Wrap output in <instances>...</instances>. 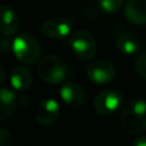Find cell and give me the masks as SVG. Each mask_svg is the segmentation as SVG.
<instances>
[{"label":"cell","mask_w":146,"mask_h":146,"mask_svg":"<svg viewBox=\"0 0 146 146\" xmlns=\"http://www.w3.org/2000/svg\"><path fill=\"white\" fill-rule=\"evenodd\" d=\"M87 76L96 84H106L114 79L115 67L108 60L97 59L87 67Z\"/></svg>","instance_id":"obj_6"},{"label":"cell","mask_w":146,"mask_h":146,"mask_svg":"<svg viewBox=\"0 0 146 146\" xmlns=\"http://www.w3.org/2000/svg\"><path fill=\"white\" fill-rule=\"evenodd\" d=\"M131 146H146V136H141V137H137L133 141Z\"/></svg>","instance_id":"obj_18"},{"label":"cell","mask_w":146,"mask_h":146,"mask_svg":"<svg viewBox=\"0 0 146 146\" xmlns=\"http://www.w3.org/2000/svg\"><path fill=\"white\" fill-rule=\"evenodd\" d=\"M14 139L11 132L5 128L0 127V146H13Z\"/></svg>","instance_id":"obj_17"},{"label":"cell","mask_w":146,"mask_h":146,"mask_svg":"<svg viewBox=\"0 0 146 146\" xmlns=\"http://www.w3.org/2000/svg\"><path fill=\"white\" fill-rule=\"evenodd\" d=\"M9 80H10V84L14 90L25 91L31 87L33 76H32L31 71L26 66L19 65V66H16L11 71Z\"/></svg>","instance_id":"obj_12"},{"label":"cell","mask_w":146,"mask_h":146,"mask_svg":"<svg viewBox=\"0 0 146 146\" xmlns=\"http://www.w3.org/2000/svg\"><path fill=\"white\" fill-rule=\"evenodd\" d=\"M124 16L132 24H146V0H128L124 5Z\"/></svg>","instance_id":"obj_11"},{"label":"cell","mask_w":146,"mask_h":146,"mask_svg":"<svg viewBox=\"0 0 146 146\" xmlns=\"http://www.w3.org/2000/svg\"><path fill=\"white\" fill-rule=\"evenodd\" d=\"M59 96L64 103L72 107H80L86 102V92L76 82H66L60 87Z\"/></svg>","instance_id":"obj_10"},{"label":"cell","mask_w":146,"mask_h":146,"mask_svg":"<svg viewBox=\"0 0 146 146\" xmlns=\"http://www.w3.org/2000/svg\"><path fill=\"white\" fill-rule=\"evenodd\" d=\"M98 2L100 8L107 14L116 13L123 5V0H98Z\"/></svg>","instance_id":"obj_15"},{"label":"cell","mask_w":146,"mask_h":146,"mask_svg":"<svg viewBox=\"0 0 146 146\" xmlns=\"http://www.w3.org/2000/svg\"><path fill=\"white\" fill-rule=\"evenodd\" d=\"M117 48L120 52L125 56L136 55L140 49L139 40L132 34H123L117 40Z\"/></svg>","instance_id":"obj_14"},{"label":"cell","mask_w":146,"mask_h":146,"mask_svg":"<svg viewBox=\"0 0 146 146\" xmlns=\"http://www.w3.org/2000/svg\"><path fill=\"white\" fill-rule=\"evenodd\" d=\"M11 49L15 57L23 64L33 65L35 63H39L40 60V44L38 40L29 33H22L17 35L13 40Z\"/></svg>","instance_id":"obj_3"},{"label":"cell","mask_w":146,"mask_h":146,"mask_svg":"<svg viewBox=\"0 0 146 146\" xmlns=\"http://www.w3.org/2000/svg\"><path fill=\"white\" fill-rule=\"evenodd\" d=\"M5 78H6V71H5V68H3V66L0 64V84L3 82V80H5Z\"/></svg>","instance_id":"obj_20"},{"label":"cell","mask_w":146,"mask_h":146,"mask_svg":"<svg viewBox=\"0 0 146 146\" xmlns=\"http://www.w3.org/2000/svg\"><path fill=\"white\" fill-rule=\"evenodd\" d=\"M135 68L138 75L146 79V52H143L137 57L135 62Z\"/></svg>","instance_id":"obj_16"},{"label":"cell","mask_w":146,"mask_h":146,"mask_svg":"<svg viewBox=\"0 0 146 146\" xmlns=\"http://www.w3.org/2000/svg\"><path fill=\"white\" fill-rule=\"evenodd\" d=\"M23 102L25 103V106L30 105V97H27V96H19L18 97V104L23 106Z\"/></svg>","instance_id":"obj_19"},{"label":"cell","mask_w":146,"mask_h":146,"mask_svg":"<svg viewBox=\"0 0 146 146\" xmlns=\"http://www.w3.org/2000/svg\"><path fill=\"white\" fill-rule=\"evenodd\" d=\"M19 29V16L16 10L3 5L0 7V33L5 36H13Z\"/></svg>","instance_id":"obj_9"},{"label":"cell","mask_w":146,"mask_h":146,"mask_svg":"<svg viewBox=\"0 0 146 146\" xmlns=\"http://www.w3.org/2000/svg\"><path fill=\"white\" fill-rule=\"evenodd\" d=\"M73 22L66 17H54L44 21L41 25L43 35L51 39H63L71 34Z\"/></svg>","instance_id":"obj_7"},{"label":"cell","mask_w":146,"mask_h":146,"mask_svg":"<svg viewBox=\"0 0 146 146\" xmlns=\"http://www.w3.org/2000/svg\"><path fill=\"white\" fill-rule=\"evenodd\" d=\"M71 48L74 55L83 62L92 59L97 52V43L94 35L87 30H78L71 35Z\"/></svg>","instance_id":"obj_4"},{"label":"cell","mask_w":146,"mask_h":146,"mask_svg":"<svg viewBox=\"0 0 146 146\" xmlns=\"http://www.w3.org/2000/svg\"><path fill=\"white\" fill-rule=\"evenodd\" d=\"M124 97L119 90H103L94 99V110L97 114L107 116L116 112L123 105Z\"/></svg>","instance_id":"obj_5"},{"label":"cell","mask_w":146,"mask_h":146,"mask_svg":"<svg viewBox=\"0 0 146 146\" xmlns=\"http://www.w3.org/2000/svg\"><path fill=\"white\" fill-rule=\"evenodd\" d=\"M36 71L40 79L49 84H58L68 75L66 63L57 55H48L40 59Z\"/></svg>","instance_id":"obj_2"},{"label":"cell","mask_w":146,"mask_h":146,"mask_svg":"<svg viewBox=\"0 0 146 146\" xmlns=\"http://www.w3.org/2000/svg\"><path fill=\"white\" fill-rule=\"evenodd\" d=\"M18 104V98L16 96V92L8 89V88H1L0 89V120H7L9 119Z\"/></svg>","instance_id":"obj_13"},{"label":"cell","mask_w":146,"mask_h":146,"mask_svg":"<svg viewBox=\"0 0 146 146\" xmlns=\"http://www.w3.org/2000/svg\"><path fill=\"white\" fill-rule=\"evenodd\" d=\"M60 113L58 103L52 98H44L39 102L35 110V120L42 127H49L56 122Z\"/></svg>","instance_id":"obj_8"},{"label":"cell","mask_w":146,"mask_h":146,"mask_svg":"<svg viewBox=\"0 0 146 146\" xmlns=\"http://www.w3.org/2000/svg\"><path fill=\"white\" fill-rule=\"evenodd\" d=\"M121 122L124 130L130 133H139L146 130V99L129 100L122 110Z\"/></svg>","instance_id":"obj_1"}]
</instances>
